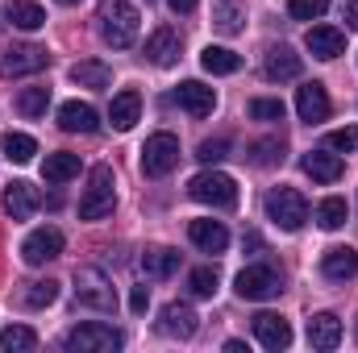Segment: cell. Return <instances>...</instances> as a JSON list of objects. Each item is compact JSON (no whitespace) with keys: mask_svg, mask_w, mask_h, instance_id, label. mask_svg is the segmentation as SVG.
Returning a JSON list of instances; mask_svg holds the SVG:
<instances>
[{"mask_svg":"<svg viewBox=\"0 0 358 353\" xmlns=\"http://www.w3.org/2000/svg\"><path fill=\"white\" fill-rule=\"evenodd\" d=\"M71 80H76L80 88H108V84H113V71H108L104 63L88 59V63H76V67H71Z\"/></svg>","mask_w":358,"mask_h":353,"instance_id":"obj_29","label":"cell"},{"mask_svg":"<svg viewBox=\"0 0 358 353\" xmlns=\"http://www.w3.org/2000/svg\"><path fill=\"white\" fill-rule=\"evenodd\" d=\"M317 225H321V229H329V233H334V229H342V225H346V200H342V195L321 200V204H317Z\"/></svg>","mask_w":358,"mask_h":353,"instance_id":"obj_33","label":"cell"},{"mask_svg":"<svg viewBox=\"0 0 358 353\" xmlns=\"http://www.w3.org/2000/svg\"><path fill=\"white\" fill-rule=\"evenodd\" d=\"M167 4H171V13L187 17V13H196V4H200V0H167Z\"/></svg>","mask_w":358,"mask_h":353,"instance_id":"obj_43","label":"cell"},{"mask_svg":"<svg viewBox=\"0 0 358 353\" xmlns=\"http://www.w3.org/2000/svg\"><path fill=\"white\" fill-rule=\"evenodd\" d=\"M255 337L263 341V350H287L292 345V324L275 312H259L255 316Z\"/></svg>","mask_w":358,"mask_h":353,"instance_id":"obj_17","label":"cell"},{"mask_svg":"<svg viewBox=\"0 0 358 353\" xmlns=\"http://www.w3.org/2000/svg\"><path fill=\"white\" fill-rule=\"evenodd\" d=\"M55 299H59V283H55V278L25 283V291H21V303H25V308H50Z\"/></svg>","mask_w":358,"mask_h":353,"instance_id":"obj_32","label":"cell"},{"mask_svg":"<svg viewBox=\"0 0 358 353\" xmlns=\"http://www.w3.org/2000/svg\"><path fill=\"white\" fill-rule=\"evenodd\" d=\"M146 59H150L155 67H176L179 63V29H171V25L155 29L150 42H146Z\"/></svg>","mask_w":358,"mask_h":353,"instance_id":"obj_19","label":"cell"},{"mask_svg":"<svg viewBox=\"0 0 358 353\" xmlns=\"http://www.w3.org/2000/svg\"><path fill=\"white\" fill-rule=\"evenodd\" d=\"M267 216L283 229V233H296V229H304V220H308V200H304L296 187H275L267 195Z\"/></svg>","mask_w":358,"mask_h":353,"instance_id":"obj_5","label":"cell"},{"mask_svg":"<svg viewBox=\"0 0 358 353\" xmlns=\"http://www.w3.org/2000/svg\"><path fill=\"white\" fill-rule=\"evenodd\" d=\"M46 104H50V88H25L17 96V112L21 117H46Z\"/></svg>","mask_w":358,"mask_h":353,"instance_id":"obj_34","label":"cell"},{"mask_svg":"<svg viewBox=\"0 0 358 353\" xmlns=\"http://www.w3.org/2000/svg\"><path fill=\"white\" fill-rule=\"evenodd\" d=\"M146 308H150V287H134V291H129V312L142 316Z\"/></svg>","mask_w":358,"mask_h":353,"instance_id":"obj_42","label":"cell"},{"mask_svg":"<svg viewBox=\"0 0 358 353\" xmlns=\"http://www.w3.org/2000/svg\"><path fill=\"white\" fill-rule=\"evenodd\" d=\"M325 8H329V0H287V13L296 21H317V17H325Z\"/></svg>","mask_w":358,"mask_h":353,"instance_id":"obj_36","label":"cell"},{"mask_svg":"<svg viewBox=\"0 0 358 353\" xmlns=\"http://www.w3.org/2000/svg\"><path fill=\"white\" fill-rule=\"evenodd\" d=\"M329 150H342V154L358 150V125H350V129H338V133H329Z\"/></svg>","mask_w":358,"mask_h":353,"instance_id":"obj_40","label":"cell"},{"mask_svg":"<svg viewBox=\"0 0 358 353\" xmlns=\"http://www.w3.org/2000/svg\"><path fill=\"white\" fill-rule=\"evenodd\" d=\"M46 63H50L46 46H34V42H21V46H8V50H0V75H4V80L38 75V71H46Z\"/></svg>","mask_w":358,"mask_h":353,"instance_id":"obj_7","label":"cell"},{"mask_svg":"<svg viewBox=\"0 0 358 353\" xmlns=\"http://www.w3.org/2000/svg\"><path fill=\"white\" fill-rule=\"evenodd\" d=\"M255 121H283V100H250Z\"/></svg>","mask_w":358,"mask_h":353,"instance_id":"obj_39","label":"cell"},{"mask_svg":"<svg viewBox=\"0 0 358 353\" xmlns=\"http://www.w3.org/2000/svg\"><path fill=\"white\" fill-rule=\"evenodd\" d=\"M0 350H8V353H29V350H38V333H34L29 324H8V329L0 333Z\"/></svg>","mask_w":358,"mask_h":353,"instance_id":"obj_31","label":"cell"},{"mask_svg":"<svg viewBox=\"0 0 358 353\" xmlns=\"http://www.w3.org/2000/svg\"><path fill=\"white\" fill-rule=\"evenodd\" d=\"M229 154V142L225 137H213V142H200V150H196V158L204 163V167H213V163H221Z\"/></svg>","mask_w":358,"mask_h":353,"instance_id":"obj_38","label":"cell"},{"mask_svg":"<svg viewBox=\"0 0 358 353\" xmlns=\"http://www.w3.org/2000/svg\"><path fill=\"white\" fill-rule=\"evenodd\" d=\"M96 21H100V38H104L113 50H129V46L138 42L142 17H138V8H134L129 0H100Z\"/></svg>","mask_w":358,"mask_h":353,"instance_id":"obj_1","label":"cell"},{"mask_svg":"<svg viewBox=\"0 0 358 353\" xmlns=\"http://www.w3.org/2000/svg\"><path fill=\"white\" fill-rule=\"evenodd\" d=\"M200 67H204L208 75H238V71H242V54H234L229 46H204Z\"/></svg>","mask_w":358,"mask_h":353,"instance_id":"obj_26","label":"cell"},{"mask_svg":"<svg viewBox=\"0 0 358 353\" xmlns=\"http://www.w3.org/2000/svg\"><path fill=\"white\" fill-rule=\"evenodd\" d=\"M346 25H350V29H358V0H350V4H346Z\"/></svg>","mask_w":358,"mask_h":353,"instance_id":"obj_44","label":"cell"},{"mask_svg":"<svg viewBox=\"0 0 358 353\" xmlns=\"http://www.w3.org/2000/svg\"><path fill=\"white\" fill-rule=\"evenodd\" d=\"M296 112H300V121L304 125H321V121H329V91L325 84H304V88H296Z\"/></svg>","mask_w":358,"mask_h":353,"instance_id":"obj_11","label":"cell"},{"mask_svg":"<svg viewBox=\"0 0 358 353\" xmlns=\"http://www.w3.org/2000/svg\"><path fill=\"white\" fill-rule=\"evenodd\" d=\"M187 237H192V246H200L204 254H221V250L229 246V229H225L221 220H192V225H187Z\"/></svg>","mask_w":358,"mask_h":353,"instance_id":"obj_21","label":"cell"},{"mask_svg":"<svg viewBox=\"0 0 358 353\" xmlns=\"http://www.w3.org/2000/svg\"><path fill=\"white\" fill-rule=\"evenodd\" d=\"M59 4H80V0H59Z\"/></svg>","mask_w":358,"mask_h":353,"instance_id":"obj_45","label":"cell"},{"mask_svg":"<svg viewBox=\"0 0 358 353\" xmlns=\"http://www.w3.org/2000/svg\"><path fill=\"white\" fill-rule=\"evenodd\" d=\"M176 104L183 112H192V117H208L217 108V91L208 88V84H200V80H187V84L176 88Z\"/></svg>","mask_w":358,"mask_h":353,"instance_id":"obj_13","label":"cell"},{"mask_svg":"<svg viewBox=\"0 0 358 353\" xmlns=\"http://www.w3.org/2000/svg\"><path fill=\"white\" fill-rule=\"evenodd\" d=\"M321 274L334 278V283L355 278L358 274V250H350V246H334V250H325V254H321Z\"/></svg>","mask_w":358,"mask_h":353,"instance_id":"obj_20","label":"cell"},{"mask_svg":"<svg viewBox=\"0 0 358 353\" xmlns=\"http://www.w3.org/2000/svg\"><path fill=\"white\" fill-rule=\"evenodd\" d=\"M4 17H8V25H17V29H25V33H34V29L46 25V13H42V4H34V0H8V4H4Z\"/></svg>","mask_w":358,"mask_h":353,"instance_id":"obj_25","label":"cell"},{"mask_svg":"<svg viewBox=\"0 0 358 353\" xmlns=\"http://www.w3.org/2000/svg\"><path fill=\"white\" fill-rule=\"evenodd\" d=\"M179 167V137L176 133H150L142 146V171L150 179H163Z\"/></svg>","mask_w":358,"mask_h":353,"instance_id":"obj_6","label":"cell"},{"mask_svg":"<svg viewBox=\"0 0 358 353\" xmlns=\"http://www.w3.org/2000/svg\"><path fill=\"white\" fill-rule=\"evenodd\" d=\"M113 204H117L113 167L100 163V167H92V175H88V191H84V200H80V220H100V216H108Z\"/></svg>","mask_w":358,"mask_h":353,"instance_id":"obj_3","label":"cell"},{"mask_svg":"<svg viewBox=\"0 0 358 353\" xmlns=\"http://www.w3.org/2000/svg\"><path fill=\"white\" fill-rule=\"evenodd\" d=\"M0 150H4V158H8V163L25 167V163H34V154H38V142H34L29 133H4Z\"/></svg>","mask_w":358,"mask_h":353,"instance_id":"obj_27","label":"cell"},{"mask_svg":"<svg viewBox=\"0 0 358 353\" xmlns=\"http://www.w3.org/2000/svg\"><path fill=\"white\" fill-rule=\"evenodd\" d=\"M308 345L321 353L338 350L342 345V320L334 316V312H317L313 320H308Z\"/></svg>","mask_w":358,"mask_h":353,"instance_id":"obj_16","label":"cell"},{"mask_svg":"<svg viewBox=\"0 0 358 353\" xmlns=\"http://www.w3.org/2000/svg\"><path fill=\"white\" fill-rule=\"evenodd\" d=\"M167 337H179V341H187V337H196V329H200V316L187 308V303H167L163 308V324H159Z\"/></svg>","mask_w":358,"mask_h":353,"instance_id":"obj_24","label":"cell"},{"mask_svg":"<svg viewBox=\"0 0 358 353\" xmlns=\"http://www.w3.org/2000/svg\"><path fill=\"white\" fill-rule=\"evenodd\" d=\"M192 295H200V299L217 295V270H213V266H200V270H192Z\"/></svg>","mask_w":358,"mask_h":353,"instance_id":"obj_37","label":"cell"},{"mask_svg":"<svg viewBox=\"0 0 358 353\" xmlns=\"http://www.w3.org/2000/svg\"><path fill=\"white\" fill-rule=\"evenodd\" d=\"M138 112H142V96H138L134 88L117 91V96H113V104H108V121H113V129H117V133L134 129V125H138Z\"/></svg>","mask_w":358,"mask_h":353,"instance_id":"obj_23","label":"cell"},{"mask_svg":"<svg viewBox=\"0 0 358 353\" xmlns=\"http://www.w3.org/2000/svg\"><path fill=\"white\" fill-rule=\"evenodd\" d=\"M42 175H46V183H67V179L80 175V154H50L46 158V167H42Z\"/></svg>","mask_w":358,"mask_h":353,"instance_id":"obj_30","label":"cell"},{"mask_svg":"<svg viewBox=\"0 0 358 353\" xmlns=\"http://www.w3.org/2000/svg\"><path fill=\"white\" fill-rule=\"evenodd\" d=\"M187 195L196 204H208V208H234L238 204V183L225 171H200L187 183Z\"/></svg>","mask_w":358,"mask_h":353,"instance_id":"obj_4","label":"cell"},{"mask_svg":"<svg viewBox=\"0 0 358 353\" xmlns=\"http://www.w3.org/2000/svg\"><path fill=\"white\" fill-rule=\"evenodd\" d=\"M300 167H304V175L313 179V183H338L342 171H346L342 154H329V150H308L300 158Z\"/></svg>","mask_w":358,"mask_h":353,"instance_id":"obj_14","label":"cell"},{"mask_svg":"<svg viewBox=\"0 0 358 353\" xmlns=\"http://www.w3.org/2000/svg\"><path fill=\"white\" fill-rule=\"evenodd\" d=\"M250 158H255L259 167L283 163V137H267V142H255V146H250Z\"/></svg>","mask_w":358,"mask_h":353,"instance_id":"obj_35","label":"cell"},{"mask_svg":"<svg viewBox=\"0 0 358 353\" xmlns=\"http://www.w3.org/2000/svg\"><path fill=\"white\" fill-rule=\"evenodd\" d=\"M59 254H63V233H59L55 225L34 229V233L21 241V258H25V266H46V262H55Z\"/></svg>","mask_w":358,"mask_h":353,"instance_id":"obj_10","label":"cell"},{"mask_svg":"<svg viewBox=\"0 0 358 353\" xmlns=\"http://www.w3.org/2000/svg\"><path fill=\"white\" fill-rule=\"evenodd\" d=\"M300 67H304V59H300L292 46H271L267 59H263V71H267V80H275V84L296 80V75H300Z\"/></svg>","mask_w":358,"mask_h":353,"instance_id":"obj_18","label":"cell"},{"mask_svg":"<svg viewBox=\"0 0 358 353\" xmlns=\"http://www.w3.org/2000/svg\"><path fill=\"white\" fill-rule=\"evenodd\" d=\"M234 291L242 299H275L283 291V278L275 266H246L238 278H234Z\"/></svg>","mask_w":358,"mask_h":353,"instance_id":"obj_9","label":"cell"},{"mask_svg":"<svg viewBox=\"0 0 358 353\" xmlns=\"http://www.w3.org/2000/svg\"><path fill=\"white\" fill-rule=\"evenodd\" d=\"M38 208H42V195H38V187H34V183L17 179V183H8V187H4V212H8L13 220H29Z\"/></svg>","mask_w":358,"mask_h":353,"instance_id":"obj_12","label":"cell"},{"mask_svg":"<svg viewBox=\"0 0 358 353\" xmlns=\"http://www.w3.org/2000/svg\"><path fill=\"white\" fill-rule=\"evenodd\" d=\"M142 270H146L150 278H171L179 270V254L176 250H146V254H142Z\"/></svg>","mask_w":358,"mask_h":353,"instance_id":"obj_28","label":"cell"},{"mask_svg":"<svg viewBox=\"0 0 358 353\" xmlns=\"http://www.w3.org/2000/svg\"><path fill=\"white\" fill-rule=\"evenodd\" d=\"M217 25H221L225 33H238V29H242V13H238L234 4H221V8H217Z\"/></svg>","mask_w":358,"mask_h":353,"instance_id":"obj_41","label":"cell"},{"mask_svg":"<svg viewBox=\"0 0 358 353\" xmlns=\"http://www.w3.org/2000/svg\"><path fill=\"white\" fill-rule=\"evenodd\" d=\"M76 303L92 308V312H113L117 308V291H113L104 270H96V266H80L76 270Z\"/></svg>","mask_w":358,"mask_h":353,"instance_id":"obj_2","label":"cell"},{"mask_svg":"<svg viewBox=\"0 0 358 353\" xmlns=\"http://www.w3.org/2000/svg\"><path fill=\"white\" fill-rule=\"evenodd\" d=\"M71 353H113L121 350V333L113 329V324H80V329H71L67 333V341H63Z\"/></svg>","mask_w":358,"mask_h":353,"instance_id":"obj_8","label":"cell"},{"mask_svg":"<svg viewBox=\"0 0 358 353\" xmlns=\"http://www.w3.org/2000/svg\"><path fill=\"white\" fill-rule=\"evenodd\" d=\"M304 46L313 50V59H338V54H346V33L334 25H313L304 33Z\"/></svg>","mask_w":358,"mask_h":353,"instance_id":"obj_15","label":"cell"},{"mask_svg":"<svg viewBox=\"0 0 358 353\" xmlns=\"http://www.w3.org/2000/svg\"><path fill=\"white\" fill-rule=\"evenodd\" d=\"M59 125H63L67 133H96V129H100V117H96V108L84 104V100H67V104L59 108Z\"/></svg>","mask_w":358,"mask_h":353,"instance_id":"obj_22","label":"cell"}]
</instances>
